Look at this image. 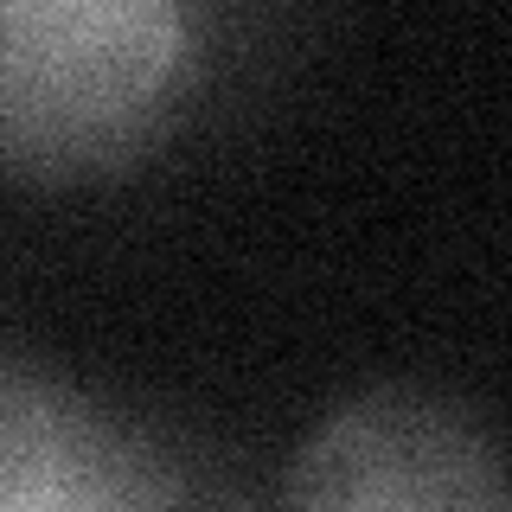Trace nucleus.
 I'll use <instances>...</instances> for the list:
<instances>
[{"label":"nucleus","instance_id":"f257e3e1","mask_svg":"<svg viewBox=\"0 0 512 512\" xmlns=\"http://www.w3.org/2000/svg\"><path fill=\"white\" fill-rule=\"evenodd\" d=\"M192 71L173 0H0V173L109 180L167 141Z\"/></svg>","mask_w":512,"mask_h":512},{"label":"nucleus","instance_id":"f03ea898","mask_svg":"<svg viewBox=\"0 0 512 512\" xmlns=\"http://www.w3.org/2000/svg\"><path fill=\"white\" fill-rule=\"evenodd\" d=\"M276 512H512L480 416L429 384H378L295 448Z\"/></svg>","mask_w":512,"mask_h":512},{"label":"nucleus","instance_id":"7ed1b4c3","mask_svg":"<svg viewBox=\"0 0 512 512\" xmlns=\"http://www.w3.org/2000/svg\"><path fill=\"white\" fill-rule=\"evenodd\" d=\"M212 474L173 436L0 346V512H192Z\"/></svg>","mask_w":512,"mask_h":512}]
</instances>
